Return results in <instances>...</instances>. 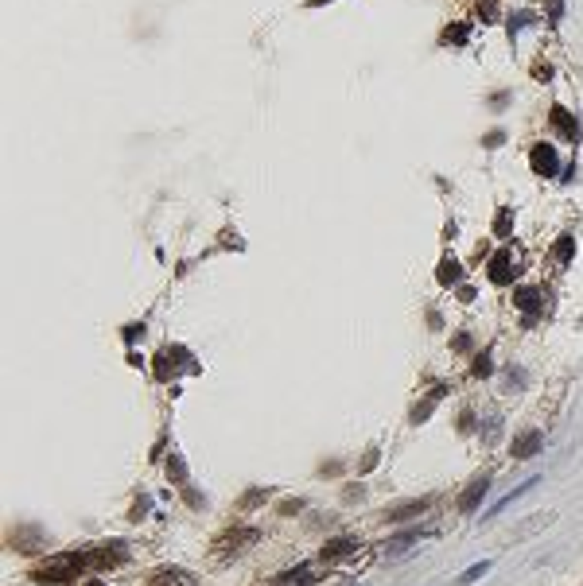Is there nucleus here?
Instances as JSON below:
<instances>
[{"label": "nucleus", "mask_w": 583, "mask_h": 586, "mask_svg": "<svg viewBox=\"0 0 583 586\" xmlns=\"http://www.w3.org/2000/svg\"><path fill=\"white\" fill-rule=\"evenodd\" d=\"M529 167H533L537 175H556V167H560L556 148L552 144H537L533 152H529Z\"/></svg>", "instance_id": "nucleus-4"}, {"label": "nucleus", "mask_w": 583, "mask_h": 586, "mask_svg": "<svg viewBox=\"0 0 583 586\" xmlns=\"http://www.w3.org/2000/svg\"><path fill=\"white\" fill-rule=\"evenodd\" d=\"M514 303L521 307V311L529 314V319H533V314L541 311V292H533V287H525V292H517V295H514Z\"/></svg>", "instance_id": "nucleus-13"}, {"label": "nucleus", "mask_w": 583, "mask_h": 586, "mask_svg": "<svg viewBox=\"0 0 583 586\" xmlns=\"http://www.w3.org/2000/svg\"><path fill=\"white\" fill-rule=\"evenodd\" d=\"M89 559V571H105V567H117L129 559V551H125V544L121 540H113V544H98L94 551H86Z\"/></svg>", "instance_id": "nucleus-3"}, {"label": "nucleus", "mask_w": 583, "mask_h": 586, "mask_svg": "<svg viewBox=\"0 0 583 586\" xmlns=\"http://www.w3.org/2000/svg\"><path fill=\"white\" fill-rule=\"evenodd\" d=\"M572 249H575V241H572V237H560L552 253H556V260H568V256H572Z\"/></svg>", "instance_id": "nucleus-20"}, {"label": "nucleus", "mask_w": 583, "mask_h": 586, "mask_svg": "<svg viewBox=\"0 0 583 586\" xmlns=\"http://www.w3.org/2000/svg\"><path fill=\"white\" fill-rule=\"evenodd\" d=\"M486 489H490V478H486V474L471 481V489H467L463 497H459V513H475V505L486 497Z\"/></svg>", "instance_id": "nucleus-9"}, {"label": "nucleus", "mask_w": 583, "mask_h": 586, "mask_svg": "<svg viewBox=\"0 0 583 586\" xmlns=\"http://www.w3.org/2000/svg\"><path fill=\"white\" fill-rule=\"evenodd\" d=\"M257 540H261L257 528H238V532H226V536L218 540V544H226V547H218V556H226V551H241V547L257 544Z\"/></svg>", "instance_id": "nucleus-6"}, {"label": "nucleus", "mask_w": 583, "mask_h": 586, "mask_svg": "<svg viewBox=\"0 0 583 586\" xmlns=\"http://www.w3.org/2000/svg\"><path fill=\"white\" fill-rule=\"evenodd\" d=\"M486 373H490V362H486V353H482V357L475 362V377H486Z\"/></svg>", "instance_id": "nucleus-24"}, {"label": "nucleus", "mask_w": 583, "mask_h": 586, "mask_svg": "<svg viewBox=\"0 0 583 586\" xmlns=\"http://www.w3.org/2000/svg\"><path fill=\"white\" fill-rule=\"evenodd\" d=\"M168 474H175V486H187V466H183L179 454H171V459H168Z\"/></svg>", "instance_id": "nucleus-17"}, {"label": "nucleus", "mask_w": 583, "mask_h": 586, "mask_svg": "<svg viewBox=\"0 0 583 586\" xmlns=\"http://www.w3.org/2000/svg\"><path fill=\"white\" fill-rule=\"evenodd\" d=\"M548 12H552L548 20H552V24H560V20H564V0H548Z\"/></svg>", "instance_id": "nucleus-23"}, {"label": "nucleus", "mask_w": 583, "mask_h": 586, "mask_svg": "<svg viewBox=\"0 0 583 586\" xmlns=\"http://www.w3.org/2000/svg\"><path fill=\"white\" fill-rule=\"evenodd\" d=\"M358 547H362V540H350V536H342V540H331V544L323 547V559H327V563H338V559L354 556Z\"/></svg>", "instance_id": "nucleus-8"}, {"label": "nucleus", "mask_w": 583, "mask_h": 586, "mask_svg": "<svg viewBox=\"0 0 583 586\" xmlns=\"http://www.w3.org/2000/svg\"><path fill=\"white\" fill-rule=\"evenodd\" d=\"M148 586H195V578L187 571H159V575H152Z\"/></svg>", "instance_id": "nucleus-11"}, {"label": "nucleus", "mask_w": 583, "mask_h": 586, "mask_svg": "<svg viewBox=\"0 0 583 586\" xmlns=\"http://www.w3.org/2000/svg\"><path fill=\"white\" fill-rule=\"evenodd\" d=\"M82 571H89L86 551H62V556L43 559V563L31 571V578H35V583H67V578L82 575Z\"/></svg>", "instance_id": "nucleus-1"}, {"label": "nucleus", "mask_w": 583, "mask_h": 586, "mask_svg": "<svg viewBox=\"0 0 583 586\" xmlns=\"http://www.w3.org/2000/svg\"><path fill=\"white\" fill-rule=\"evenodd\" d=\"M467 35H471V28H467V24H455V28L444 31V43H467Z\"/></svg>", "instance_id": "nucleus-18"}, {"label": "nucleus", "mask_w": 583, "mask_h": 586, "mask_svg": "<svg viewBox=\"0 0 583 586\" xmlns=\"http://www.w3.org/2000/svg\"><path fill=\"white\" fill-rule=\"evenodd\" d=\"M514 276H517V260H514V253H510V249H502V253L490 260V280H494L498 287H505Z\"/></svg>", "instance_id": "nucleus-5"}, {"label": "nucleus", "mask_w": 583, "mask_h": 586, "mask_svg": "<svg viewBox=\"0 0 583 586\" xmlns=\"http://www.w3.org/2000/svg\"><path fill=\"white\" fill-rule=\"evenodd\" d=\"M548 128H552V136L564 140V144H580V121H575L564 105H552V113H548Z\"/></svg>", "instance_id": "nucleus-2"}, {"label": "nucleus", "mask_w": 583, "mask_h": 586, "mask_svg": "<svg viewBox=\"0 0 583 586\" xmlns=\"http://www.w3.org/2000/svg\"><path fill=\"white\" fill-rule=\"evenodd\" d=\"M82 586H105V583H101V578H86Z\"/></svg>", "instance_id": "nucleus-26"}, {"label": "nucleus", "mask_w": 583, "mask_h": 586, "mask_svg": "<svg viewBox=\"0 0 583 586\" xmlns=\"http://www.w3.org/2000/svg\"><path fill=\"white\" fill-rule=\"evenodd\" d=\"M510 222H514V214L502 206V210H498V222H494V233L498 237H510Z\"/></svg>", "instance_id": "nucleus-19"}, {"label": "nucleus", "mask_w": 583, "mask_h": 586, "mask_svg": "<svg viewBox=\"0 0 583 586\" xmlns=\"http://www.w3.org/2000/svg\"><path fill=\"white\" fill-rule=\"evenodd\" d=\"M432 505V497H420V501H408V505H397L385 513V520H405V517H416V513H424Z\"/></svg>", "instance_id": "nucleus-12"}, {"label": "nucleus", "mask_w": 583, "mask_h": 586, "mask_svg": "<svg viewBox=\"0 0 583 586\" xmlns=\"http://www.w3.org/2000/svg\"><path fill=\"white\" fill-rule=\"evenodd\" d=\"M533 24H537V12H517L514 20H510V39H514L521 28H533Z\"/></svg>", "instance_id": "nucleus-16"}, {"label": "nucleus", "mask_w": 583, "mask_h": 586, "mask_svg": "<svg viewBox=\"0 0 583 586\" xmlns=\"http://www.w3.org/2000/svg\"><path fill=\"white\" fill-rule=\"evenodd\" d=\"M533 78H537V82H552V66H548V62H537V66H533Z\"/></svg>", "instance_id": "nucleus-22"}, {"label": "nucleus", "mask_w": 583, "mask_h": 586, "mask_svg": "<svg viewBox=\"0 0 583 586\" xmlns=\"http://www.w3.org/2000/svg\"><path fill=\"white\" fill-rule=\"evenodd\" d=\"M541 443H544V435L541 431H521V435H517L514 439V459H533L537 450H541Z\"/></svg>", "instance_id": "nucleus-7"}, {"label": "nucleus", "mask_w": 583, "mask_h": 586, "mask_svg": "<svg viewBox=\"0 0 583 586\" xmlns=\"http://www.w3.org/2000/svg\"><path fill=\"white\" fill-rule=\"evenodd\" d=\"M459 276H463V272L455 268V260H444V268H440V283H455Z\"/></svg>", "instance_id": "nucleus-21"}, {"label": "nucleus", "mask_w": 583, "mask_h": 586, "mask_svg": "<svg viewBox=\"0 0 583 586\" xmlns=\"http://www.w3.org/2000/svg\"><path fill=\"white\" fill-rule=\"evenodd\" d=\"M537 481H541V478H529V481H521V486H517V489H510L505 497H498L494 505H490V513H486V517H498V513H502V508H510V505H514L517 497H521V493H529V489H533Z\"/></svg>", "instance_id": "nucleus-10"}, {"label": "nucleus", "mask_w": 583, "mask_h": 586, "mask_svg": "<svg viewBox=\"0 0 583 586\" xmlns=\"http://www.w3.org/2000/svg\"><path fill=\"white\" fill-rule=\"evenodd\" d=\"M502 140H505L502 132H490V136H486V148H498V144H502Z\"/></svg>", "instance_id": "nucleus-25"}, {"label": "nucleus", "mask_w": 583, "mask_h": 586, "mask_svg": "<svg viewBox=\"0 0 583 586\" xmlns=\"http://www.w3.org/2000/svg\"><path fill=\"white\" fill-rule=\"evenodd\" d=\"M486 571H490V559H482V563H475L471 571H463V575L455 578V586H471V583H478V578H482Z\"/></svg>", "instance_id": "nucleus-14"}, {"label": "nucleus", "mask_w": 583, "mask_h": 586, "mask_svg": "<svg viewBox=\"0 0 583 586\" xmlns=\"http://www.w3.org/2000/svg\"><path fill=\"white\" fill-rule=\"evenodd\" d=\"M475 12L482 24H494L498 20V0H475Z\"/></svg>", "instance_id": "nucleus-15"}]
</instances>
